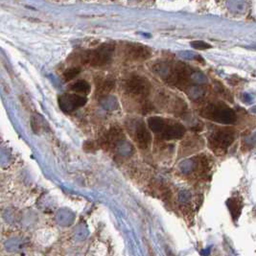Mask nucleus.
<instances>
[{"instance_id": "obj_1", "label": "nucleus", "mask_w": 256, "mask_h": 256, "mask_svg": "<svg viewBox=\"0 0 256 256\" xmlns=\"http://www.w3.org/2000/svg\"><path fill=\"white\" fill-rule=\"evenodd\" d=\"M158 74L162 77L163 80L178 88H186L192 82L194 71L186 64L182 62H164L156 66Z\"/></svg>"}, {"instance_id": "obj_2", "label": "nucleus", "mask_w": 256, "mask_h": 256, "mask_svg": "<svg viewBox=\"0 0 256 256\" xmlns=\"http://www.w3.org/2000/svg\"><path fill=\"white\" fill-rule=\"evenodd\" d=\"M148 126L156 136L164 140H180L186 134L184 125L162 117H150L148 119Z\"/></svg>"}, {"instance_id": "obj_3", "label": "nucleus", "mask_w": 256, "mask_h": 256, "mask_svg": "<svg viewBox=\"0 0 256 256\" xmlns=\"http://www.w3.org/2000/svg\"><path fill=\"white\" fill-rule=\"evenodd\" d=\"M114 52V46L110 44H105L101 46L77 54V58L74 60L77 64H90L94 68H102L110 62Z\"/></svg>"}, {"instance_id": "obj_4", "label": "nucleus", "mask_w": 256, "mask_h": 256, "mask_svg": "<svg viewBox=\"0 0 256 256\" xmlns=\"http://www.w3.org/2000/svg\"><path fill=\"white\" fill-rule=\"evenodd\" d=\"M200 116L224 125H232L237 120V116L232 108L222 103L206 106L200 110Z\"/></svg>"}, {"instance_id": "obj_5", "label": "nucleus", "mask_w": 256, "mask_h": 256, "mask_svg": "<svg viewBox=\"0 0 256 256\" xmlns=\"http://www.w3.org/2000/svg\"><path fill=\"white\" fill-rule=\"evenodd\" d=\"M235 140V132L232 128H221L216 130L210 134L208 138L210 148L216 154H226Z\"/></svg>"}, {"instance_id": "obj_6", "label": "nucleus", "mask_w": 256, "mask_h": 256, "mask_svg": "<svg viewBox=\"0 0 256 256\" xmlns=\"http://www.w3.org/2000/svg\"><path fill=\"white\" fill-rule=\"evenodd\" d=\"M125 90L130 97L145 99L150 94L151 84L142 76H132L126 82Z\"/></svg>"}, {"instance_id": "obj_7", "label": "nucleus", "mask_w": 256, "mask_h": 256, "mask_svg": "<svg viewBox=\"0 0 256 256\" xmlns=\"http://www.w3.org/2000/svg\"><path fill=\"white\" fill-rule=\"evenodd\" d=\"M86 104V98L77 94H66L58 97V106L64 112H73Z\"/></svg>"}, {"instance_id": "obj_8", "label": "nucleus", "mask_w": 256, "mask_h": 256, "mask_svg": "<svg viewBox=\"0 0 256 256\" xmlns=\"http://www.w3.org/2000/svg\"><path fill=\"white\" fill-rule=\"evenodd\" d=\"M134 140L136 141L140 149H147L151 144L152 136L150 132L146 125L140 121L136 123L134 128Z\"/></svg>"}, {"instance_id": "obj_9", "label": "nucleus", "mask_w": 256, "mask_h": 256, "mask_svg": "<svg viewBox=\"0 0 256 256\" xmlns=\"http://www.w3.org/2000/svg\"><path fill=\"white\" fill-rule=\"evenodd\" d=\"M126 55L132 60H144L151 57V50L142 44H130L126 48Z\"/></svg>"}, {"instance_id": "obj_10", "label": "nucleus", "mask_w": 256, "mask_h": 256, "mask_svg": "<svg viewBox=\"0 0 256 256\" xmlns=\"http://www.w3.org/2000/svg\"><path fill=\"white\" fill-rule=\"evenodd\" d=\"M124 134L123 132L120 128H110L105 136L101 140V144L103 147L105 148H112L116 146L117 144L123 140Z\"/></svg>"}, {"instance_id": "obj_11", "label": "nucleus", "mask_w": 256, "mask_h": 256, "mask_svg": "<svg viewBox=\"0 0 256 256\" xmlns=\"http://www.w3.org/2000/svg\"><path fill=\"white\" fill-rule=\"evenodd\" d=\"M70 90L80 95H88L92 90L90 84L86 80H79L73 82L70 86Z\"/></svg>"}, {"instance_id": "obj_12", "label": "nucleus", "mask_w": 256, "mask_h": 256, "mask_svg": "<svg viewBox=\"0 0 256 256\" xmlns=\"http://www.w3.org/2000/svg\"><path fill=\"white\" fill-rule=\"evenodd\" d=\"M114 84H116V82L112 79L101 80L99 82H97V84H96V86H97L96 94L99 95V96H105L114 90Z\"/></svg>"}, {"instance_id": "obj_13", "label": "nucleus", "mask_w": 256, "mask_h": 256, "mask_svg": "<svg viewBox=\"0 0 256 256\" xmlns=\"http://www.w3.org/2000/svg\"><path fill=\"white\" fill-rule=\"evenodd\" d=\"M228 8L234 12H244L246 9L244 0H228Z\"/></svg>"}, {"instance_id": "obj_14", "label": "nucleus", "mask_w": 256, "mask_h": 256, "mask_svg": "<svg viewBox=\"0 0 256 256\" xmlns=\"http://www.w3.org/2000/svg\"><path fill=\"white\" fill-rule=\"evenodd\" d=\"M80 71H81V70H80L79 68H77V66H74V68H71L66 70L64 73V80H66V81H71V80H73L76 76L79 75Z\"/></svg>"}, {"instance_id": "obj_15", "label": "nucleus", "mask_w": 256, "mask_h": 256, "mask_svg": "<svg viewBox=\"0 0 256 256\" xmlns=\"http://www.w3.org/2000/svg\"><path fill=\"white\" fill-rule=\"evenodd\" d=\"M238 200L236 198H230L228 202V206L230 208V211L232 212V216H236L238 217L240 212H241V206L238 204Z\"/></svg>"}, {"instance_id": "obj_16", "label": "nucleus", "mask_w": 256, "mask_h": 256, "mask_svg": "<svg viewBox=\"0 0 256 256\" xmlns=\"http://www.w3.org/2000/svg\"><path fill=\"white\" fill-rule=\"evenodd\" d=\"M191 46L197 50H206V49H210L211 48V46L202 42V40H195L191 42Z\"/></svg>"}, {"instance_id": "obj_17", "label": "nucleus", "mask_w": 256, "mask_h": 256, "mask_svg": "<svg viewBox=\"0 0 256 256\" xmlns=\"http://www.w3.org/2000/svg\"><path fill=\"white\" fill-rule=\"evenodd\" d=\"M192 82H194L195 84H202V82H206V78L204 74L194 71V73L192 75Z\"/></svg>"}, {"instance_id": "obj_18", "label": "nucleus", "mask_w": 256, "mask_h": 256, "mask_svg": "<svg viewBox=\"0 0 256 256\" xmlns=\"http://www.w3.org/2000/svg\"><path fill=\"white\" fill-rule=\"evenodd\" d=\"M180 55L182 56V57H184V58H195V55L192 53V52H190V51H186V52H182V53H180Z\"/></svg>"}, {"instance_id": "obj_19", "label": "nucleus", "mask_w": 256, "mask_h": 256, "mask_svg": "<svg viewBox=\"0 0 256 256\" xmlns=\"http://www.w3.org/2000/svg\"><path fill=\"white\" fill-rule=\"evenodd\" d=\"M243 97H244V101H246V102H252V96L250 94H244Z\"/></svg>"}, {"instance_id": "obj_20", "label": "nucleus", "mask_w": 256, "mask_h": 256, "mask_svg": "<svg viewBox=\"0 0 256 256\" xmlns=\"http://www.w3.org/2000/svg\"><path fill=\"white\" fill-rule=\"evenodd\" d=\"M252 112H256V106H254V108H252Z\"/></svg>"}]
</instances>
